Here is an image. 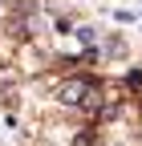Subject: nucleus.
Returning <instances> with one entry per match:
<instances>
[{"instance_id": "f257e3e1", "label": "nucleus", "mask_w": 142, "mask_h": 146, "mask_svg": "<svg viewBox=\"0 0 142 146\" xmlns=\"http://www.w3.org/2000/svg\"><path fill=\"white\" fill-rule=\"evenodd\" d=\"M57 98H61L65 106H85V102L94 98V85H90V81H65V85L57 89Z\"/></svg>"}, {"instance_id": "f03ea898", "label": "nucleus", "mask_w": 142, "mask_h": 146, "mask_svg": "<svg viewBox=\"0 0 142 146\" xmlns=\"http://www.w3.org/2000/svg\"><path fill=\"white\" fill-rule=\"evenodd\" d=\"M94 36H98V29H90V25H85V29H77V41H81V45H90Z\"/></svg>"}]
</instances>
